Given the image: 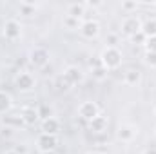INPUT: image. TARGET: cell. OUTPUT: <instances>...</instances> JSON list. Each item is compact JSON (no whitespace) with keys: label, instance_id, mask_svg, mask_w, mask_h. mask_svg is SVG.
<instances>
[{"label":"cell","instance_id":"1","mask_svg":"<svg viewBox=\"0 0 156 154\" xmlns=\"http://www.w3.org/2000/svg\"><path fill=\"white\" fill-rule=\"evenodd\" d=\"M122 60H123V56H122V51L118 49V47H104V51L100 53V62H102V65L107 69V71H115L118 69L120 65H122Z\"/></svg>","mask_w":156,"mask_h":154},{"label":"cell","instance_id":"2","mask_svg":"<svg viewBox=\"0 0 156 154\" xmlns=\"http://www.w3.org/2000/svg\"><path fill=\"white\" fill-rule=\"evenodd\" d=\"M142 18L140 16H136V15H129V16H125L123 20H122V26H120V29H122V35L123 37H127V38H131V37H134L136 33H140L142 31Z\"/></svg>","mask_w":156,"mask_h":154},{"label":"cell","instance_id":"3","mask_svg":"<svg viewBox=\"0 0 156 154\" xmlns=\"http://www.w3.org/2000/svg\"><path fill=\"white\" fill-rule=\"evenodd\" d=\"M58 143H60V138L55 136V134H44V132H40L38 138H37V149H38L40 154L55 152L56 147H58Z\"/></svg>","mask_w":156,"mask_h":154},{"label":"cell","instance_id":"4","mask_svg":"<svg viewBox=\"0 0 156 154\" xmlns=\"http://www.w3.org/2000/svg\"><path fill=\"white\" fill-rule=\"evenodd\" d=\"M2 35H4V38L9 40V42L20 40V37H22V24H20L16 18L5 20L4 26H2Z\"/></svg>","mask_w":156,"mask_h":154},{"label":"cell","instance_id":"5","mask_svg":"<svg viewBox=\"0 0 156 154\" xmlns=\"http://www.w3.org/2000/svg\"><path fill=\"white\" fill-rule=\"evenodd\" d=\"M29 64L31 65H35V67H38V69H42V67H45V65H49V51L45 49V47H40V45H37V47H33L31 51H29Z\"/></svg>","mask_w":156,"mask_h":154},{"label":"cell","instance_id":"6","mask_svg":"<svg viewBox=\"0 0 156 154\" xmlns=\"http://www.w3.org/2000/svg\"><path fill=\"white\" fill-rule=\"evenodd\" d=\"M35 85H37V78L33 76L31 73H27V71L16 73V76H15V87L20 93H29V91L35 89Z\"/></svg>","mask_w":156,"mask_h":154},{"label":"cell","instance_id":"7","mask_svg":"<svg viewBox=\"0 0 156 154\" xmlns=\"http://www.w3.org/2000/svg\"><path fill=\"white\" fill-rule=\"evenodd\" d=\"M78 116L83 120V121H93L96 116L100 114V107L93 102V100H85V102H82L80 105H78Z\"/></svg>","mask_w":156,"mask_h":154},{"label":"cell","instance_id":"8","mask_svg":"<svg viewBox=\"0 0 156 154\" xmlns=\"http://www.w3.org/2000/svg\"><path fill=\"white\" fill-rule=\"evenodd\" d=\"M80 35L87 40H93L100 35V22L94 20V18H87V20H82V26H80Z\"/></svg>","mask_w":156,"mask_h":154},{"label":"cell","instance_id":"9","mask_svg":"<svg viewBox=\"0 0 156 154\" xmlns=\"http://www.w3.org/2000/svg\"><path fill=\"white\" fill-rule=\"evenodd\" d=\"M66 80L73 85V87H76V85H82L83 82H85V73L78 67V65H67L66 69H64V73H62Z\"/></svg>","mask_w":156,"mask_h":154},{"label":"cell","instance_id":"10","mask_svg":"<svg viewBox=\"0 0 156 154\" xmlns=\"http://www.w3.org/2000/svg\"><path fill=\"white\" fill-rule=\"evenodd\" d=\"M138 134V129L134 125H129V123H123L116 129V140H120L122 143H131Z\"/></svg>","mask_w":156,"mask_h":154},{"label":"cell","instance_id":"11","mask_svg":"<svg viewBox=\"0 0 156 154\" xmlns=\"http://www.w3.org/2000/svg\"><path fill=\"white\" fill-rule=\"evenodd\" d=\"M20 118H22V123L24 125H35L40 121V116H38V109L35 105H24L20 109Z\"/></svg>","mask_w":156,"mask_h":154},{"label":"cell","instance_id":"12","mask_svg":"<svg viewBox=\"0 0 156 154\" xmlns=\"http://www.w3.org/2000/svg\"><path fill=\"white\" fill-rule=\"evenodd\" d=\"M60 127H62V123H60V120L56 116H51V118L40 121V132H44V134H55V136H58Z\"/></svg>","mask_w":156,"mask_h":154},{"label":"cell","instance_id":"13","mask_svg":"<svg viewBox=\"0 0 156 154\" xmlns=\"http://www.w3.org/2000/svg\"><path fill=\"white\" fill-rule=\"evenodd\" d=\"M89 125V131L91 132H105L107 131V125H109V120H107V116H104V114H98L93 121H89L87 123Z\"/></svg>","mask_w":156,"mask_h":154},{"label":"cell","instance_id":"14","mask_svg":"<svg viewBox=\"0 0 156 154\" xmlns=\"http://www.w3.org/2000/svg\"><path fill=\"white\" fill-rule=\"evenodd\" d=\"M85 9L87 7L83 5V2H73V4L67 5V16H73V18L82 20L83 15H85Z\"/></svg>","mask_w":156,"mask_h":154},{"label":"cell","instance_id":"15","mask_svg":"<svg viewBox=\"0 0 156 154\" xmlns=\"http://www.w3.org/2000/svg\"><path fill=\"white\" fill-rule=\"evenodd\" d=\"M142 82V73L138 69H129L125 75H123V83L129 85V87H134Z\"/></svg>","mask_w":156,"mask_h":154},{"label":"cell","instance_id":"16","mask_svg":"<svg viewBox=\"0 0 156 154\" xmlns=\"http://www.w3.org/2000/svg\"><path fill=\"white\" fill-rule=\"evenodd\" d=\"M13 109V96L7 91H0V114H5Z\"/></svg>","mask_w":156,"mask_h":154},{"label":"cell","instance_id":"17","mask_svg":"<svg viewBox=\"0 0 156 154\" xmlns=\"http://www.w3.org/2000/svg\"><path fill=\"white\" fill-rule=\"evenodd\" d=\"M37 4L35 2H31V0H22L20 4H18V13L20 15H24V16H31V15H35L37 13Z\"/></svg>","mask_w":156,"mask_h":154},{"label":"cell","instance_id":"18","mask_svg":"<svg viewBox=\"0 0 156 154\" xmlns=\"http://www.w3.org/2000/svg\"><path fill=\"white\" fill-rule=\"evenodd\" d=\"M142 33L151 38V37H156V18H149L142 24Z\"/></svg>","mask_w":156,"mask_h":154},{"label":"cell","instance_id":"19","mask_svg":"<svg viewBox=\"0 0 156 154\" xmlns=\"http://www.w3.org/2000/svg\"><path fill=\"white\" fill-rule=\"evenodd\" d=\"M55 85H56V89H58V91H62V93H69V91L73 89V85L66 80V76H64V75L56 76V80H55Z\"/></svg>","mask_w":156,"mask_h":154},{"label":"cell","instance_id":"20","mask_svg":"<svg viewBox=\"0 0 156 154\" xmlns=\"http://www.w3.org/2000/svg\"><path fill=\"white\" fill-rule=\"evenodd\" d=\"M80 26H82V20H78V18H73V16H64V27L66 29H71V31H75V29H80Z\"/></svg>","mask_w":156,"mask_h":154},{"label":"cell","instance_id":"21","mask_svg":"<svg viewBox=\"0 0 156 154\" xmlns=\"http://www.w3.org/2000/svg\"><path fill=\"white\" fill-rule=\"evenodd\" d=\"M37 109H38L40 121H42V120H47V118H51V116H55V114H53V107H51V105H47V103H40Z\"/></svg>","mask_w":156,"mask_h":154},{"label":"cell","instance_id":"22","mask_svg":"<svg viewBox=\"0 0 156 154\" xmlns=\"http://www.w3.org/2000/svg\"><path fill=\"white\" fill-rule=\"evenodd\" d=\"M91 73H93V78L96 80V82H104L105 78H107V69L104 67V65H100V67H94V69H91Z\"/></svg>","mask_w":156,"mask_h":154},{"label":"cell","instance_id":"23","mask_svg":"<svg viewBox=\"0 0 156 154\" xmlns=\"http://www.w3.org/2000/svg\"><path fill=\"white\" fill-rule=\"evenodd\" d=\"M138 5H140V4H138L136 0H134V2H129V0H127V2H122V11H125V13H133V11L138 9Z\"/></svg>","mask_w":156,"mask_h":154},{"label":"cell","instance_id":"24","mask_svg":"<svg viewBox=\"0 0 156 154\" xmlns=\"http://www.w3.org/2000/svg\"><path fill=\"white\" fill-rule=\"evenodd\" d=\"M129 40H131V44H134V45H144V44H145V40H147V37L140 31V33H136L134 37H131Z\"/></svg>","mask_w":156,"mask_h":154},{"label":"cell","instance_id":"25","mask_svg":"<svg viewBox=\"0 0 156 154\" xmlns=\"http://www.w3.org/2000/svg\"><path fill=\"white\" fill-rule=\"evenodd\" d=\"M144 47H145V51H147V53H156V37H151V38L145 40Z\"/></svg>","mask_w":156,"mask_h":154},{"label":"cell","instance_id":"26","mask_svg":"<svg viewBox=\"0 0 156 154\" xmlns=\"http://www.w3.org/2000/svg\"><path fill=\"white\" fill-rule=\"evenodd\" d=\"M144 62H145L147 65H151V67H156V53H147V51H145Z\"/></svg>","mask_w":156,"mask_h":154},{"label":"cell","instance_id":"27","mask_svg":"<svg viewBox=\"0 0 156 154\" xmlns=\"http://www.w3.org/2000/svg\"><path fill=\"white\" fill-rule=\"evenodd\" d=\"M105 44H107V47H118V35L116 33H109L107 38H105Z\"/></svg>","mask_w":156,"mask_h":154},{"label":"cell","instance_id":"28","mask_svg":"<svg viewBox=\"0 0 156 154\" xmlns=\"http://www.w3.org/2000/svg\"><path fill=\"white\" fill-rule=\"evenodd\" d=\"M102 65V62H100V56L98 58H94V60H89V67L91 69H94V67H100Z\"/></svg>","mask_w":156,"mask_h":154},{"label":"cell","instance_id":"29","mask_svg":"<svg viewBox=\"0 0 156 154\" xmlns=\"http://www.w3.org/2000/svg\"><path fill=\"white\" fill-rule=\"evenodd\" d=\"M51 73H53V67H51V65L42 67V75H45V76H47V75H51Z\"/></svg>","mask_w":156,"mask_h":154},{"label":"cell","instance_id":"30","mask_svg":"<svg viewBox=\"0 0 156 154\" xmlns=\"http://www.w3.org/2000/svg\"><path fill=\"white\" fill-rule=\"evenodd\" d=\"M144 154H156V147H147L144 151Z\"/></svg>","mask_w":156,"mask_h":154},{"label":"cell","instance_id":"31","mask_svg":"<svg viewBox=\"0 0 156 154\" xmlns=\"http://www.w3.org/2000/svg\"><path fill=\"white\" fill-rule=\"evenodd\" d=\"M87 154H104V152H100V151H89Z\"/></svg>","mask_w":156,"mask_h":154},{"label":"cell","instance_id":"32","mask_svg":"<svg viewBox=\"0 0 156 154\" xmlns=\"http://www.w3.org/2000/svg\"><path fill=\"white\" fill-rule=\"evenodd\" d=\"M4 154H16V152H15L13 149H9V151H5V152H4Z\"/></svg>","mask_w":156,"mask_h":154},{"label":"cell","instance_id":"33","mask_svg":"<svg viewBox=\"0 0 156 154\" xmlns=\"http://www.w3.org/2000/svg\"><path fill=\"white\" fill-rule=\"evenodd\" d=\"M153 113H154V116H156V103H154V107H153Z\"/></svg>","mask_w":156,"mask_h":154},{"label":"cell","instance_id":"34","mask_svg":"<svg viewBox=\"0 0 156 154\" xmlns=\"http://www.w3.org/2000/svg\"><path fill=\"white\" fill-rule=\"evenodd\" d=\"M44 154H56V152H44Z\"/></svg>","mask_w":156,"mask_h":154}]
</instances>
